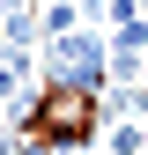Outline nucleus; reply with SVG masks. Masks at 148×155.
<instances>
[{"label":"nucleus","instance_id":"nucleus-1","mask_svg":"<svg viewBox=\"0 0 148 155\" xmlns=\"http://www.w3.org/2000/svg\"><path fill=\"white\" fill-rule=\"evenodd\" d=\"M37 22H45V37H74V30H82V15H74L67 0H52V8L37 15Z\"/></svg>","mask_w":148,"mask_h":155},{"label":"nucleus","instance_id":"nucleus-2","mask_svg":"<svg viewBox=\"0 0 148 155\" xmlns=\"http://www.w3.org/2000/svg\"><path fill=\"white\" fill-rule=\"evenodd\" d=\"M0 155H15V133H8V126H0Z\"/></svg>","mask_w":148,"mask_h":155}]
</instances>
